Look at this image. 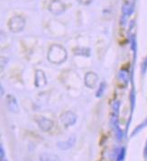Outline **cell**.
Masks as SVG:
<instances>
[{"label": "cell", "mask_w": 147, "mask_h": 161, "mask_svg": "<svg viewBox=\"0 0 147 161\" xmlns=\"http://www.w3.org/2000/svg\"><path fill=\"white\" fill-rule=\"evenodd\" d=\"M1 161H8V159H7V158H3Z\"/></svg>", "instance_id": "9a60e30c"}, {"label": "cell", "mask_w": 147, "mask_h": 161, "mask_svg": "<svg viewBox=\"0 0 147 161\" xmlns=\"http://www.w3.org/2000/svg\"><path fill=\"white\" fill-rule=\"evenodd\" d=\"M0 150H1V159L5 158V150H4V147L3 146H1L0 147Z\"/></svg>", "instance_id": "5bb4252c"}, {"label": "cell", "mask_w": 147, "mask_h": 161, "mask_svg": "<svg viewBox=\"0 0 147 161\" xmlns=\"http://www.w3.org/2000/svg\"><path fill=\"white\" fill-rule=\"evenodd\" d=\"M39 161H61L59 156L52 153H44L39 158Z\"/></svg>", "instance_id": "ba28073f"}, {"label": "cell", "mask_w": 147, "mask_h": 161, "mask_svg": "<svg viewBox=\"0 0 147 161\" xmlns=\"http://www.w3.org/2000/svg\"><path fill=\"white\" fill-rule=\"evenodd\" d=\"M35 121L38 127L44 132L50 131L53 127V122L52 120L45 117H37Z\"/></svg>", "instance_id": "3957f363"}, {"label": "cell", "mask_w": 147, "mask_h": 161, "mask_svg": "<svg viewBox=\"0 0 147 161\" xmlns=\"http://www.w3.org/2000/svg\"><path fill=\"white\" fill-rule=\"evenodd\" d=\"M143 68H144V73H145V71H146L147 69V58L144 59V63H143Z\"/></svg>", "instance_id": "4fadbf2b"}, {"label": "cell", "mask_w": 147, "mask_h": 161, "mask_svg": "<svg viewBox=\"0 0 147 161\" xmlns=\"http://www.w3.org/2000/svg\"><path fill=\"white\" fill-rule=\"evenodd\" d=\"M7 102H8V107L10 111L16 113L18 112V104L16 103V100L13 95H8L7 97Z\"/></svg>", "instance_id": "52a82bcc"}, {"label": "cell", "mask_w": 147, "mask_h": 161, "mask_svg": "<svg viewBox=\"0 0 147 161\" xmlns=\"http://www.w3.org/2000/svg\"><path fill=\"white\" fill-rule=\"evenodd\" d=\"M119 78L121 79V81H125V83L126 84L128 81V74L126 71H121L119 73Z\"/></svg>", "instance_id": "8fae6325"}, {"label": "cell", "mask_w": 147, "mask_h": 161, "mask_svg": "<svg viewBox=\"0 0 147 161\" xmlns=\"http://www.w3.org/2000/svg\"><path fill=\"white\" fill-rule=\"evenodd\" d=\"M24 25H25V21L20 15H15L14 17H12L9 20V23H8L9 29H10V31L14 32V33H17V32L22 31L24 29Z\"/></svg>", "instance_id": "6da1fadb"}, {"label": "cell", "mask_w": 147, "mask_h": 161, "mask_svg": "<svg viewBox=\"0 0 147 161\" xmlns=\"http://www.w3.org/2000/svg\"><path fill=\"white\" fill-rule=\"evenodd\" d=\"M75 143H76V137L73 135V136H71L70 138H68L64 141H59L57 143V146L60 150H68V149L73 147Z\"/></svg>", "instance_id": "5b68a950"}, {"label": "cell", "mask_w": 147, "mask_h": 161, "mask_svg": "<svg viewBox=\"0 0 147 161\" xmlns=\"http://www.w3.org/2000/svg\"><path fill=\"white\" fill-rule=\"evenodd\" d=\"M57 56V60H60V62L61 63L62 61H64L65 58H66V52L64 50V48L59 46V50H58V53H53L52 50H50V53H49V57H50V60L51 61H53V59L56 58ZM57 64H58V61H57Z\"/></svg>", "instance_id": "8992f818"}, {"label": "cell", "mask_w": 147, "mask_h": 161, "mask_svg": "<svg viewBox=\"0 0 147 161\" xmlns=\"http://www.w3.org/2000/svg\"><path fill=\"white\" fill-rule=\"evenodd\" d=\"M125 147H121L119 149L118 153V157H117V161H123L125 158Z\"/></svg>", "instance_id": "30bf717a"}, {"label": "cell", "mask_w": 147, "mask_h": 161, "mask_svg": "<svg viewBox=\"0 0 147 161\" xmlns=\"http://www.w3.org/2000/svg\"><path fill=\"white\" fill-rule=\"evenodd\" d=\"M49 10L54 15H60L64 11V5L60 0H52L49 5Z\"/></svg>", "instance_id": "277c9868"}, {"label": "cell", "mask_w": 147, "mask_h": 161, "mask_svg": "<svg viewBox=\"0 0 147 161\" xmlns=\"http://www.w3.org/2000/svg\"><path fill=\"white\" fill-rule=\"evenodd\" d=\"M60 121L65 127H71L76 123L77 116L72 111H66L60 116Z\"/></svg>", "instance_id": "7a4b0ae2"}, {"label": "cell", "mask_w": 147, "mask_h": 161, "mask_svg": "<svg viewBox=\"0 0 147 161\" xmlns=\"http://www.w3.org/2000/svg\"><path fill=\"white\" fill-rule=\"evenodd\" d=\"M97 76L94 73H93V75H92V78H91V79H89V77L87 76V75H86V77H85V82H86V84L88 85V83H89V81H91V82H92V87H95L96 83H97Z\"/></svg>", "instance_id": "9c48e42d"}, {"label": "cell", "mask_w": 147, "mask_h": 161, "mask_svg": "<svg viewBox=\"0 0 147 161\" xmlns=\"http://www.w3.org/2000/svg\"><path fill=\"white\" fill-rule=\"evenodd\" d=\"M81 4H82V5H88V4H89L92 0H78Z\"/></svg>", "instance_id": "7c38bea8"}]
</instances>
